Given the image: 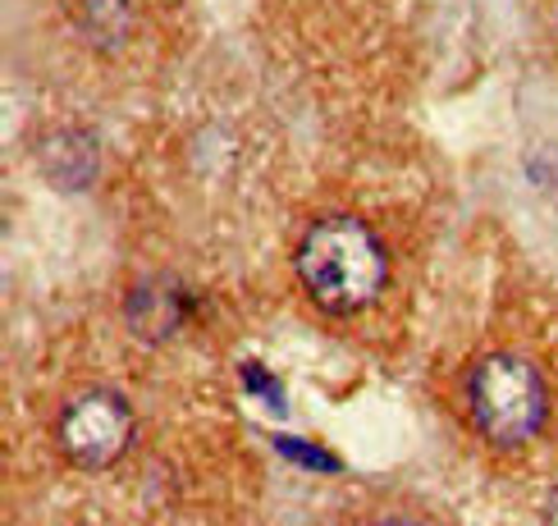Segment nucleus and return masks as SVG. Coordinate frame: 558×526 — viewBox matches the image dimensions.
Wrapping results in <instances>:
<instances>
[{"label": "nucleus", "mask_w": 558, "mask_h": 526, "mask_svg": "<svg viewBox=\"0 0 558 526\" xmlns=\"http://www.w3.org/2000/svg\"><path fill=\"white\" fill-rule=\"evenodd\" d=\"M129 440H133V412L110 389H87L60 417V449L83 472H106L110 463H120Z\"/></svg>", "instance_id": "nucleus-3"}, {"label": "nucleus", "mask_w": 558, "mask_h": 526, "mask_svg": "<svg viewBox=\"0 0 558 526\" xmlns=\"http://www.w3.org/2000/svg\"><path fill=\"white\" fill-rule=\"evenodd\" d=\"M129 28H133L129 0H83V33H87V41L120 46Z\"/></svg>", "instance_id": "nucleus-6"}, {"label": "nucleus", "mask_w": 558, "mask_h": 526, "mask_svg": "<svg viewBox=\"0 0 558 526\" xmlns=\"http://www.w3.org/2000/svg\"><path fill=\"white\" fill-rule=\"evenodd\" d=\"M298 274L325 311L348 316L380 297L389 280V257L366 220L325 216L298 243Z\"/></svg>", "instance_id": "nucleus-1"}, {"label": "nucleus", "mask_w": 558, "mask_h": 526, "mask_svg": "<svg viewBox=\"0 0 558 526\" xmlns=\"http://www.w3.org/2000/svg\"><path fill=\"white\" fill-rule=\"evenodd\" d=\"M376 526H416V522H376Z\"/></svg>", "instance_id": "nucleus-8"}, {"label": "nucleus", "mask_w": 558, "mask_h": 526, "mask_svg": "<svg viewBox=\"0 0 558 526\" xmlns=\"http://www.w3.org/2000/svg\"><path fill=\"white\" fill-rule=\"evenodd\" d=\"M541 526H558V486H554L549 499H545V517H541Z\"/></svg>", "instance_id": "nucleus-7"}, {"label": "nucleus", "mask_w": 558, "mask_h": 526, "mask_svg": "<svg viewBox=\"0 0 558 526\" xmlns=\"http://www.w3.org/2000/svg\"><path fill=\"white\" fill-rule=\"evenodd\" d=\"M37 170L56 183V188H87L92 179L101 170V156H97V143L87 133H74V129H56L46 133L37 143Z\"/></svg>", "instance_id": "nucleus-4"}, {"label": "nucleus", "mask_w": 558, "mask_h": 526, "mask_svg": "<svg viewBox=\"0 0 558 526\" xmlns=\"http://www.w3.org/2000/svg\"><path fill=\"white\" fill-rule=\"evenodd\" d=\"M468 403L485 440L495 449H518L526 440H536V430L545 426L549 389L531 362L513 353H490L476 362V371L468 380Z\"/></svg>", "instance_id": "nucleus-2"}, {"label": "nucleus", "mask_w": 558, "mask_h": 526, "mask_svg": "<svg viewBox=\"0 0 558 526\" xmlns=\"http://www.w3.org/2000/svg\"><path fill=\"white\" fill-rule=\"evenodd\" d=\"M129 320L143 339H160L179 326V297L174 293H160V289H137L129 297Z\"/></svg>", "instance_id": "nucleus-5"}]
</instances>
